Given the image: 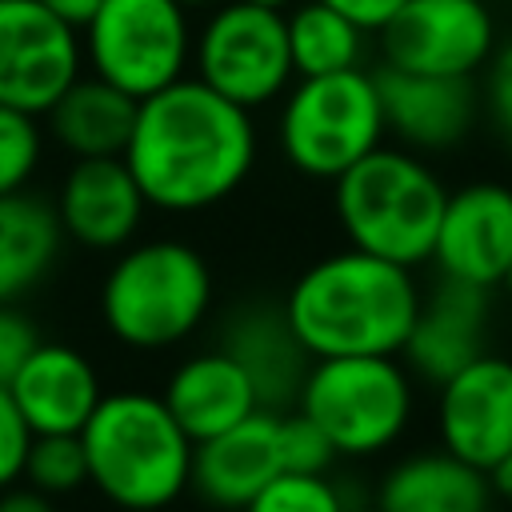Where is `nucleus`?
Returning <instances> with one entry per match:
<instances>
[{
    "instance_id": "31",
    "label": "nucleus",
    "mask_w": 512,
    "mask_h": 512,
    "mask_svg": "<svg viewBox=\"0 0 512 512\" xmlns=\"http://www.w3.org/2000/svg\"><path fill=\"white\" fill-rule=\"evenodd\" d=\"M328 8H336L340 16H348L356 28H364L368 36H376L408 0H324Z\"/></svg>"
},
{
    "instance_id": "29",
    "label": "nucleus",
    "mask_w": 512,
    "mask_h": 512,
    "mask_svg": "<svg viewBox=\"0 0 512 512\" xmlns=\"http://www.w3.org/2000/svg\"><path fill=\"white\" fill-rule=\"evenodd\" d=\"M32 448V428L20 416L8 384H0V488L24 480V460Z\"/></svg>"
},
{
    "instance_id": "21",
    "label": "nucleus",
    "mask_w": 512,
    "mask_h": 512,
    "mask_svg": "<svg viewBox=\"0 0 512 512\" xmlns=\"http://www.w3.org/2000/svg\"><path fill=\"white\" fill-rule=\"evenodd\" d=\"M160 400L168 404V412L176 416V424L188 432L192 444L240 424L260 408L244 368L224 348H200L184 356L168 372Z\"/></svg>"
},
{
    "instance_id": "32",
    "label": "nucleus",
    "mask_w": 512,
    "mask_h": 512,
    "mask_svg": "<svg viewBox=\"0 0 512 512\" xmlns=\"http://www.w3.org/2000/svg\"><path fill=\"white\" fill-rule=\"evenodd\" d=\"M0 512H56V504L44 492H36L32 484L16 480V484L0 488Z\"/></svg>"
},
{
    "instance_id": "9",
    "label": "nucleus",
    "mask_w": 512,
    "mask_h": 512,
    "mask_svg": "<svg viewBox=\"0 0 512 512\" xmlns=\"http://www.w3.org/2000/svg\"><path fill=\"white\" fill-rule=\"evenodd\" d=\"M192 76L248 112L276 104L296 80L284 12L248 0L212 4L192 36Z\"/></svg>"
},
{
    "instance_id": "37",
    "label": "nucleus",
    "mask_w": 512,
    "mask_h": 512,
    "mask_svg": "<svg viewBox=\"0 0 512 512\" xmlns=\"http://www.w3.org/2000/svg\"><path fill=\"white\" fill-rule=\"evenodd\" d=\"M500 288H504V296L512 300V264H508V272H504V284H500Z\"/></svg>"
},
{
    "instance_id": "5",
    "label": "nucleus",
    "mask_w": 512,
    "mask_h": 512,
    "mask_svg": "<svg viewBox=\"0 0 512 512\" xmlns=\"http://www.w3.org/2000/svg\"><path fill=\"white\" fill-rule=\"evenodd\" d=\"M448 188L432 164L400 144H380L332 180V212L360 252L420 268L432 256Z\"/></svg>"
},
{
    "instance_id": "2",
    "label": "nucleus",
    "mask_w": 512,
    "mask_h": 512,
    "mask_svg": "<svg viewBox=\"0 0 512 512\" xmlns=\"http://www.w3.org/2000/svg\"><path fill=\"white\" fill-rule=\"evenodd\" d=\"M420 296L412 268L348 244L300 268L280 308L312 360L400 356Z\"/></svg>"
},
{
    "instance_id": "23",
    "label": "nucleus",
    "mask_w": 512,
    "mask_h": 512,
    "mask_svg": "<svg viewBox=\"0 0 512 512\" xmlns=\"http://www.w3.org/2000/svg\"><path fill=\"white\" fill-rule=\"evenodd\" d=\"M64 244L52 200L28 188L0 196V304H16L44 284Z\"/></svg>"
},
{
    "instance_id": "36",
    "label": "nucleus",
    "mask_w": 512,
    "mask_h": 512,
    "mask_svg": "<svg viewBox=\"0 0 512 512\" xmlns=\"http://www.w3.org/2000/svg\"><path fill=\"white\" fill-rule=\"evenodd\" d=\"M176 4H184V8L192 12V8H212V4H220V0H176Z\"/></svg>"
},
{
    "instance_id": "4",
    "label": "nucleus",
    "mask_w": 512,
    "mask_h": 512,
    "mask_svg": "<svg viewBox=\"0 0 512 512\" xmlns=\"http://www.w3.org/2000/svg\"><path fill=\"white\" fill-rule=\"evenodd\" d=\"M216 304L208 256L176 236L132 240L112 252L96 308L104 332L132 352H168L192 340Z\"/></svg>"
},
{
    "instance_id": "6",
    "label": "nucleus",
    "mask_w": 512,
    "mask_h": 512,
    "mask_svg": "<svg viewBox=\"0 0 512 512\" xmlns=\"http://www.w3.org/2000/svg\"><path fill=\"white\" fill-rule=\"evenodd\" d=\"M292 408L324 432L336 460H368L404 440L416 380L400 356H324L308 364Z\"/></svg>"
},
{
    "instance_id": "22",
    "label": "nucleus",
    "mask_w": 512,
    "mask_h": 512,
    "mask_svg": "<svg viewBox=\"0 0 512 512\" xmlns=\"http://www.w3.org/2000/svg\"><path fill=\"white\" fill-rule=\"evenodd\" d=\"M136 104L128 92L112 88L108 80L80 72L56 104L44 112L48 136L60 152L72 160H96V156H124L132 124H136Z\"/></svg>"
},
{
    "instance_id": "34",
    "label": "nucleus",
    "mask_w": 512,
    "mask_h": 512,
    "mask_svg": "<svg viewBox=\"0 0 512 512\" xmlns=\"http://www.w3.org/2000/svg\"><path fill=\"white\" fill-rule=\"evenodd\" d=\"M488 484H492V496L512 508V448L488 468Z\"/></svg>"
},
{
    "instance_id": "1",
    "label": "nucleus",
    "mask_w": 512,
    "mask_h": 512,
    "mask_svg": "<svg viewBox=\"0 0 512 512\" xmlns=\"http://www.w3.org/2000/svg\"><path fill=\"white\" fill-rule=\"evenodd\" d=\"M260 136L248 108L224 100L196 76L144 96L124 148V164L148 208L196 216L244 188Z\"/></svg>"
},
{
    "instance_id": "26",
    "label": "nucleus",
    "mask_w": 512,
    "mask_h": 512,
    "mask_svg": "<svg viewBox=\"0 0 512 512\" xmlns=\"http://www.w3.org/2000/svg\"><path fill=\"white\" fill-rule=\"evenodd\" d=\"M24 484L44 492L48 500H64L88 488L80 436H32V448L24 460Z\"/></svg>"
},
{
    "instance_id": "19",
    "label": "nucleus",
    "mask_w": 512,
    "mask_h": 512,
    "mask_svg": "<svg viewBox=\"0 0 512 512\" xmlns=\"http://www.w3.org/2000/svg\"><path fill=\"white\" fill-rule=\"evenodd\" d=\"M8 392L32 436H76L96 412L104 384L80 348L64 340H40L8 380Z\"/></svg>"
},
{
    "instance_id": "25",
    "label": "nucleus",
    "mask_w": 512,
    "mask_h": 512,
    "mask_svg": "<svg viewBox=\"0 0 512 512\" xmlns=\"http://www.w3.org/2000/svg\"><path fill=\"white\" fill-rule=\"evenodd\" d=\"M244 512H352V500L332 472H280Z\"/></svg>"
},
{
    "instance_id": "38",
    "label": "nucleus",
    "mask_w": 512,
    "mask_h": 512,
    "mask_svg": "<svg viewBox=\"0 0 512 512\" xmlns=\"http://www.w3.org/2000/svg\"><path fill=\"white\" fill-rule=\"evenodd\" d=\"M488 4H492V0H488Z\"/></svg>"
},
{
    "instance_id": "17",
    "label": "nucleus",
    "mask_w": 512,
    "mask_h": 512,
    "mask_svg": "<svg viewBox=\"0 0 512 512\" xmlns=\"http://www.w3.org/2000/svg\"><path fill=\"white\" fill-rule=\"evenodd\" d=\"M284 412L256 408L240 424L192 448L188 492L212 512H244L248 500L284 472Z\"/></svg>"
},
{
    "instance_id": "28",
    "label": "nucleus",
    "mask_w": 512,
    "mask_h": 512,
    "mask_svg": "<svg viewBox=\"0 0 512 512\" xmlns=\"http://www.w3.org/2000/svg\"><path fill=\"white\" fill-rule=\"evenodd\" d=\"M480 116L492 124L500 144L512 152V36L496 44L488 64L480 68Z\"/></svg>"
},
{
    "instance_id": "14",
    "label": "nucleus",
    "mask_w": 512,
    "mask_h": 512,
    "mask_svg": "<svg viewBox=\"0 0 512 512\" xmlns=\"http://www.w3.org/2000/svg\"><path fill=\"white\" fill-rule=\"evenodd\" d=\"M440 448L488 472L512 448V356L480 352L436 384Z\"/></svg>"
},
{
    "instance_id": "10",
    "label": "nucleus",
    "mask_w": 512,
    "mask_h": 512,
    "mask_svg": "<svg viewBox=\"0 0 512 512\" xmlns=\"http://www.w3.org/2000/svg\"><path fill=\"white\" fill-rule=\"evenodd\" d=\"M380 64L424 76H480L500 44L488 0H408L380 32Z\"/></svg>"
},
{
    "instance_id": "8",
    "label": "nucleus",
    "mask_w": 512,
    "mask_h": 512,
    "mask_svg": "<svg viewBox=\"0 0 512 512\" xmlns=\"http://www.w3.org/2000/svg\"><path fill=\"white\" fill-rule=\"evenodd\" d=\"M192 16L176 0H104L80 28L84 68L144 100L192 68Z\"/></svg>"
},
{
    "instance_id": "18",
    "label": "nucleus",
    "mask_w": 512,
    "mask_h": 512,
    "mask_svg": "<svg viewBox=\"0 0 512 512\" xmlns=\"http://www.w3.org/2000/svg\"><path fill=\"white\" fill-rule=\"evenodd\" d=\"M216 348H224L248 376L260 408L284 412L296 404V392L304 384V372L312 356L296 340L280 300H244L236 304L216 336Z\"/></svg>"
},
{
    "instance_id": "12",
    "label": "nucleus",
    "mask_w": 512,
    "mask_h": 512,
    "mask_svg": "<svg viewBox=\"0 0 512 512\" xmlns=\"http://www.w3.org/2000/svg\"><path fill=\"white\" fill-rule=\"evenodd\" d=\"M372 80L380 92L384 132L416 156L452 152L480 124L476 76H424L376 64Z\"/></svg>"
},
{
    "instance_id": "20",
    "label": "nucleus",
    "mask_w": 512,
    "mask_h": 512,
    "mask_svg": "<svg viewBox=\"0 0 512 512\" xmlns=\"http://www.w3.org/2000/svg\"><path fill=\"white\" fill-rule=\"evenodd\" d=\"M488 472L448 448H420L384 468L372 492V512H492Z\"/></svg>"
},
{
    "instance_id": "24",
    "label": "nucleus",
    "mask_w": 512,
    "mask_h": 512,
    "mask_svg": "<svg viewBox=\"0 0 512 512\" xmlns=\"http://www.w3.org/2000/svg\"><path fill=\"white\" fill-rule=\"evenodd\" d=\"M288 28V56L296 76H332L364 68L368 32L356 28L348 16L328 8L324 0H296L284 12Z\"/></svg>"
},
{
    "instance_id": "7",
    "label": "nucleus",
    "mask_w": 512,
    "mask_h": 512,
    "mask_svg": "<svg viewBox=\"0 0 512 512\" xmlns=\"http://www.w3.org/2000/svg\"><path fill=\"white\" fill-rule=\"evenodd\" d=\"M276 144L292 172L308 180H336L360 156L384 144V112L372 68L296 76L276 100Z\"/></svg>"
},
{
    "instance_id": "11",
    "label": "nucleus",
    "mask_w": 512,
    "mask_h": 512,
    "mask_svg": "<svg viewBox=\"0 0 512 512\" xmlns=\"http://www.w3.org/2000/svg\"><path fill=\"white\" fill-rule=\"evenodd\" d=\"M84 72L80 32L40 0H0V104L40 116Z\"/></svg>"
},
{
    "instance_id": "27",
    "label": "nucleus",
    "mask_w": 512,
    "mask_h": 512,
    "mask_svg": "<svg viewBox=\"0 0 512 512\" xmlns=\"http://www.w3.org/2000/svg\"><path fill=\"white\" fill-rule=\"evenodd\" d=\"M40 160H44L40 116L0 104V196L24 192L40 172Z\"/></svg>"
},
{
    "instance_id": "3",
    "label": "nucleus",
    "mask_w": 512,
    "mask_h": 512,
    "mask_svg": "<svg viewBox=\"0 0 512 512\" xmlns=\"http://www.w3.org/2000/svg\"><path fill=\"white\" fill-rule=\"evenodd\" d=\"M88 464V488L120 512H168L188 496L192 440L160 400V392H104L88 424L76 432Z\"/></svg>"
},
{
    "instance_id": "35",
    "label": "nucleus",
    "mask_w": 512,
    "mask_h": 512,
    "mask_svg": "<svg viewBox=\"0 0 512 512\" xmlns=\"http://www.w3.org/2000/svg\"><path fill=\"white\" fill-rule=\"evenodd\" d=\"M248 4H260V8H272V12H288L296 0H248Z\"/></svg>"
},
{
    "instance_id": "33",
    "label": "nucleus",
    "mask_w": 512,
    "mask_h": 512,
    "mask_svg": "<svg viewBox=\"0 0 512 512\" xmlns=\"http://www.w3.org/2000/svg\"><path fill=\"white\" fill-rule=\"evenodd\" d=\"M40 4H44L48 12H56L64 24H72V28L80 32V28L96 16V8H100L104 0H40Z\"/></svg>"
},
{
    "instance_id": "15",
    "label": "nucleus",
    "mask_w": 512,
    "mask_h": 512,
    "mask_svg": "<svg viewBox=\"0 0 512 512\" xmlns=\"http://www.w3.org/2000/svg\"><path fill=\"white\" fill-rule=\"evenodd\" d=\"M64 240L88 252H120L144 228L148 200L132 180L124 156L72 160L52 196Z\"/></svg>"
},
{
    "instance_id": "16",
    "label": "nucleus",
    "mask_w": 512,
    "mask_h": 512,
    "mask_svg": "<svg viewBox=\"0 0 512 512\" xmlns=\"http://www.w3.org/2000/svg\"><path fill=\"white\" fill-rule=\"evenodd\" d=\"M492 292L460 280H436L412 316L400 364L420 384H444L452 372L488 352Z\"/></svg>"
},
{
    "instance_id": "30",
    "label": "nucleus",
    "mask_w": 512,
    "mask_h": 512,
    "mask_svg": "<svg viewBox=\"0 0 512 512\" xmlns=\"http://www.w3.org/2000/svg\"><path fill=\"white\" fill-rule=\"evenodd\" d=\"M36 344H40L36 320L16 304H0V384L16 376V368L36 352Z\"/></svg>"
},
{
    "instance_id": "13",
    "label": "nucleus",
    "mask_w": 512,
    "mask_h": 512,
    "mask_svg": "<svg viewBox=\"0 0 512 512\" xmlns=\"http://www.w3.org/2000/svg\"><path fill=\"white\" fill-rule=\"evenodd\" d=\"M428 264H436L440 280L488 292L500 288L512 264V188L500 180H472L448 192Z\"/></svg>"
}]
</instances>
